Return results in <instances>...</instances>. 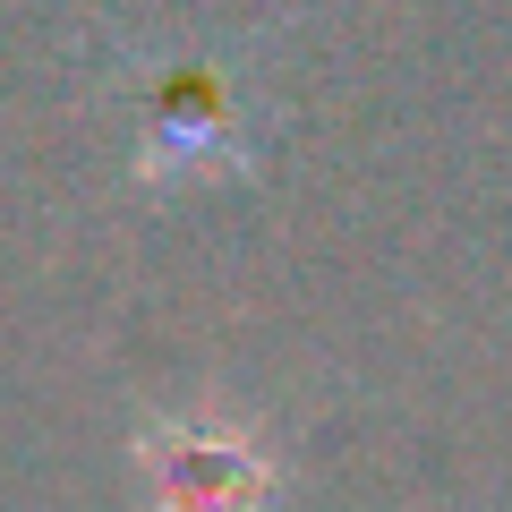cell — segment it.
I'll list each match as a JSON object with an SVG mask.
<instances>
[{
	"label": "cell",
	"instance_id": "obj_1",
	"mask_svg": "<svg viewBox=\"0 0 512 512\" xmlns=\"http://www.w3.org/2000/svg\"><path fill=\"white\" fill-rule=\"evenodd\" d=\"M248 163V120H239V86L214 60H180L146 86V180H197V171Z\"/></svg>",
	"mask_w": 512,
	"mask_h": 512
},
{
	"label": "cell",
	"instance_id": "obj_2",
	"mask_svg": "<svg viewBox=\"0 0 512 512\" xmlns=\"http://www.w3.org/2000/svg\"><path fill=\"white\" fill-rule=\"evenodd\" d=\"M146 478L154 512H265L274 470L256 453V436L222 419H171L146 436Z\"/></svg>",
	"mask_w": 512,
	"mask_h": 512
}]
</instances>
